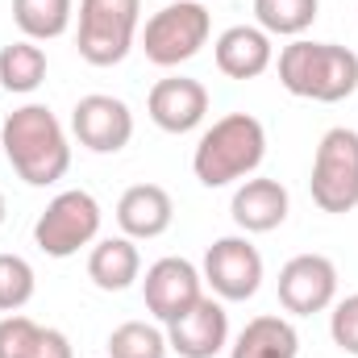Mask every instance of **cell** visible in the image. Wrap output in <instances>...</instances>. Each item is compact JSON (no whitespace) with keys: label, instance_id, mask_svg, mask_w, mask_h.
Here are the masks:
<instances>
[{"label":"cell","instance_id":"23","mask_svg":"<svg viewBox=\"0 0 358 358\" xmlns=\"http://www.w3.org/2000/svg\"><path fill=\"white\" fill-rule=\"evenodd\" d=\"M108 358H167V329L150 325V321H121L108 334Z\"/></svg>","mask_w":358,"mask_h":358},{"label":"cell","instance_id":"15","mask_svg":"<svg viewBox=\"0 0 358 358\" xmlns=\"http://www.w3.org/2000/svg\"><path fill=\"white\" fill-rule=\"evenodd\" d=\"M213 59H217V71L229 80H259L275 63V46H271V34L259 25H229L213 42Z\"/></svg>","mask_w":358,"mask_h":358},{"label":"cell","instance_id":"22","mask_svg":"<svg viewBox=\"0 0 358 358\" xmlns=\"http://www.w3.org/2000/svg\"><path fill=\"white\" fill-rule=\"evenodd\" d=\"M321 13V0H255V21L271 38H300Z\"/></svg>","mask_w":358,"mask_h":358},{"label":"cell","instance_id":"10","mask_svg":"<svg viewBox=\"0 0 358 358\" xmlns=\"http://www.w3.org/2000/svg\"><path fill=\"white\" fill-rule=\"evenodd\" d=\"M200 296H204V275H200L196 263H187L179 255H167V259L146 267L142 300H146V313L159 325H171L176 317H183Z\"/></svg>","mask_w":358,"mask_h":358},{"label":"cell","instance_id":"1","mask_svg":"<svg viewBox=\"0 0 358 358\" xmlns=\"http://www.w3.org/2000/svg\"><path fill=\"white\" fill-rule=\"evenodd\" d=\"M0 146L13 163V171L29 187H50L71 171V142L63 121L46 104H21L4 117Z\"/></svg>","mask_w":358,"mask_h":358},{"label":"cell","instance_id":"13","mask_svg":"<svg viewBox=\"0 0 358 358\" xmlns=\"http://www.w3.org/2000/svg\"><path fill=\"white\" fill-rule=\"evenodd\" d=\"M146 113L163 134H192L208 117V88L187 76H167L150 88Z\"/></svg>","mask_w":358,"mask_h":358},{"label":"cell","instance_id":"6","mask_svg":"<svg viewBox=\"0 0 358 358\" xmlns=\"http://www.w3.org/2000/svg\"><path fill=\"white\" fill-rule=\"evenodd\" d=\"M100 200L84 187L59 192L34 221V246L46 259H71L100 238Z\"/></svg>","mask_w":358,"mask_h":358},{"label":"cell","instance_id":"20","mask_svg":"<svg viewBox=\"0 0 358 358\" xmlns=\"http://www.w3.org/2000/svg\"><path fill=\"white\" fill-rule=\"evenodd\" d=\"M46 80V50L29 38L21 42H8L0 50V88L13 92V96H29V92L42 88Z\"/></svg>","mask_w":358,"mask_h":358},{"label":"cell","instance_id":"25","mask_svg":"<svg viewBox=\"0 0 358 358\" xmlns=\"http://www.w3.org/2000/svg\"><path fill=\"white\" fill-rule=\"evenodd\" d=\"M329 338L338 350L358 358V292L346 300H334V313H329Z\"/></svg>","mask_w":358,"mask_h":358},{"label":"cell","instance_id":"26","mask_svg":"<svg viewBox=\"0 0 358 358\" xmlns=\"http://www.w3.org/2000/svg\"><path fill=\"white\" fill-rule=\"evenodd\" d=\"M4 217H8V204H4V192H0V225H4Z\"/></svg>","mask_w":358,"mask_h":358},{"label":"cell","instance_id":"4","mask_svg":"<svg viewBox=\"0 0 358 358\" xmlns=\"http://www.w3.org/2000/svg\"><path fill=\"white\" fill-rule=\"evenodd\" d=\"M313 204L321 213L346 217L358 208V129L334 125L317 142L313 155V176H308Z\"/></svg>","mask_w":358,"mask_h":358},{"label":"cell","instance_id":"8","mask_svg":"<svg viewBox=\"0 0 358 358\" xmlns=\"http://www.w3.org/2000/svg\"><path fill=\"white\" fill-rule=\"evenodd\" d=\"M200 275H204V283L213 287L217 300L242 304V300L259 296V287H263V255L246 234H229V238H217L204 250Z\"/></svg>","mask_w":358,"mask_h":358},{"label":"cell","instance_id":"17","mask_svg":"<svg viewBox=\"0 0 358 358\" xmlns=\"http://www.w3.org/2000/svg\"><path fill=\"white\" fill-rule=\"evenodd\" d=\"M0 358H76L63 329L38 325L21 313H8L0 321Z\"/></svg>","mask_w":358,"mask_h":358},{"label":"cell","instance_id":"5","mask_svg":"<svg viewBox=\"0 0 358 358\" xmlns=\"http://www.w3.org/2000/svg\"><path fill=\"white\" fill-rule=\"evenodd\" d=\"M142 0H80L76 46L92 67H117L138 42Z\"/></svg>","mask_w":358,"mask_h":358},{"label":"cell","instance_id":"12","mask_svg":"<svg viewBox=\"0 0 358 358\" xmlns=\"http://www.w3.org/2000/svg\"><path fill=\"white\" fill-rule=\"evenodd\" d=\"M167 346L179 358H217L229 346V313L225 300L200 296L183 317L167 325Z\"/></svg>","mask_w":358,"mask_h":358},{"label":"cell","instance_id":"16","mask_svg":"<svg viewBox=\"0 0 358 358\" xmlns=\"http://www.w3.org/2000/svg\"><path fill=\"white\" fill-rule=\"evenodd\" d=\"M287 187L279 179H267V176H255V179H242V187L234 192L229 200V217L242 234H271L287 221Z\"/></svg>","mask_w":358,"mask_h":358},{"label":"cell","instance_id":"7","mask_svg":"<svg viewBox=\"0 0 358 358\" xmlns=\"http://www.w3.org/2000/svg\"><path fill=\"white\" fill-rule=\"evenodd\" d=\"M213 34V17L200 0H176V4H163L146 29H142V50L155 67H179L187 59H196L204 50Z\"/></svg>","mask_w":358,"mask_h":358},{"label":"cell","instance_id":"11","mask_svg":"<svg viewBox=\"0 0 358 358\" xmlns=\"http://www.w3.org/2000/svg\"><path fill=\"white\" fill-rule=\"evenodd\" d=\"M338 300V267L325 255H296L279 267V304L292 317H313L334 308Z\"/></svg>","mask_w":358,"mask_h":358},{"label":"cell","instance_id":"9","mask_svg":"<svg viewBox=\"0 0 358 358\" xmlns=\"http://www.w3.org/2000/svg\"><path fill=\"white\" fill-rule=\"evenodd\" d=\"M71 134L92 155H117L134 142V113L121 96L92 92V96H80L71 108Z\"/></svg>","mask_w":358,"mask_h":358},{"label":"cell","instance_id":"2","mask_svg":"<svg viewBox=\"0 0 358 358\" xmlns=\"http://www.w3.org/2000/svg\"><path fill=\"white\" fill-rule=\"evenodd\" d=\"M267 159V129L250 113H225L213 121L196 150H192V171L204 187H229L238 179H250Z\"/></svg>","mask_w":358,"mask_h":358},{"label":"cell","instance_id":"19","mask_svg":"<svg viewBox=\"0 0 358 358\" xmlns=\"http://www.w3.org/2000/svg\"><path fill=\"white\" fill-rule=\"evenodd\" d=\"M296 355H300V334L287 317H275V313L246 321L242 334L229 346V358H296Z\"/></svg>","mask_w":358,"mask_h":358},{"label":"cell","instance_id":"21","mask_svg":"<svg viewBox=\"0 0 358 358\" xmlns=\"http://www.w3.org/2000/svg\"><path fill=\"white\" fill-rule=\"evenodd\" d=\"M76 17V0H13V21L29 42L63 38Z\"/></svg>","mask_w":358,"mask_h":358},{"label":"cell","instance_id":"14","mask_svg":"<svg viewBox=\"0 0 358 358\" xmlns=\"http://www.w3.org/2000/svg\"><path fill=\"white\" fill-rule=\"evenodd\" d=\"M171 221H176V200L163 183H134L117 200V225L134 242L163 238L171 229Z\"/></svg>","mask_w":358,"mask_h":358},{"label":"cell","instance_id":"3","mask_svg":"<svg viewBox=\"0 0 358 358\" xmlns=\"http://www.w3.org/2000/svg\"><path fill=\"white\" fill-rule=\"evenodd\" d=\"M275 67H279V84L300 100L338 104V100L358 92V55L350 46H338V42L292 38L279 50Z\"/></svg>","mask_w":358,"mask_h":358},{"label":"cell","instance_id":"18","mask_svg":"<svg viewBox=\"0 0 358 358\" xmlns=\"http://www.w3.org/2000/svg\"><path fill=\"white\" fill-rule=\"evenodd\" d=\"M88 279L100 292H125L142 279V255L134 238H100L88 255Z\"/></svg>","mask_w":358,"mask_h":358},{"label":"cell","instance_id":"24","mask_svg":"<svg viewBox=\"0 0 358 358\" xmlns=\"http://www.w3.org/2000/svg\"><path fill=\"white\" fill-rule=\"evenodd\" d=\"M38 292V275L21 255H0V313H21Z\"/></svg>","mask_w":358,"mask_h":358}]
</instances>
